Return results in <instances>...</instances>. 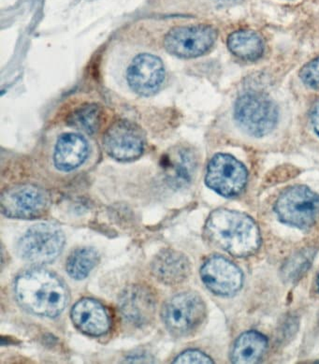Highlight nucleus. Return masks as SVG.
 <instances>
[{
	"label": "nucleus",
	"mask_w": 319,
	"mask_h": 364,
	"mask_svg": "<svg viewBox=\"0 0 319 364\" xmlns=\"http://www.w3.org/2000/svg\"><path fill=\"white\" fill-rule=\"evenodd\" d=\"M206 239L229 255L245 257L254 255L261 244L258 224L249 215L233 210L218 209L207 219Z\"/></svg>",
	"instance_id": "nucleus-1"
},
{
	"label": "nucleus",
	"mask_w": 319,
	"mask_h": 364,
	"mask_svg": "<svg viewBox=\"0 0 319 364\" xmlns=\"http://www.w3.org/2000/svg\"><path fill=\"white\" fill-rule=\"evenodd\" d=\"M14 292L21 306L46 318H57L69 301L63 282L43 268L31 269L21 274L16 281Z\"/></svg>",
	"instance_id": "nucleus-2"
},
{
	"label": "nucleus",
	"mask_w": 319,
	"mask_h": 364,
	"mask_svg": "<svg viewBox=\"0 0 319 364\" xmlns=\"http://www.w3.org/2000/svg\"><path fill=\"white\" fill-rule=\"evenodd\" d=\"M65 245V235L57 225L38 223L29 228L21 237L17 252L23 260L44 265L55 262Z\"/></svg>",
	"instance_id": "nucleus-3"
},
{
	"label": "nucleus",
	"mask_w": 319,
	"mask_h": 364,
	"mask_svg": "<svg viewBox=\"0 0 319 364\" xmlns=\"http://www.w3.org/2000/svg\"><path fill=\"white\" fill-rule=\"evenodd\" d=\"M274 212L282 223L308 230L319 219V195L307 186H291L280 195Z\"/></svg>",
	"instance_id": "nucleus-4"
},
{
	"label": "nucleus",
	"mask_w": 319,
	"mask_h": 364,
	"mask_svg": "<svg viewBox=\"0 0 319 364\" xmlns=\"http://www.w3.org/2000/svg\"><path fill=\"white\" fill-rule=\"evenodd\" d=\"M234 117L238 125L248 134L263 137L276 128L279 109L265 94L248 92L236 100Z\"/></svg>",
	"instance_id": "nucleus-5"
},
{
	"label": "nucleus",
	"mask_w": 319,
	"mask_h": 364,
	"mask_svg": "<svg viewBox=\"0 0 319 364\" xmlns=\"http://www.w3.org/2000/svg\"><path fill=\"white\" fill-rule=\"evenodd\" d=\"M165 326L174 336H187L205 321L206 306L202 297L193 292L174 296L164 304L161 312Z\"/></svg>",
	"instance_id": "nucleus-6"
},
{
	"label": "nucleus",
	"mask_w": 319,
	"mask_h": 364,
	"mask_svg": "<svg viewBox=\"0 0 319 364\" xmlns=\"http://www.w3.org/2000/svg\"><path fill=\"white\" fill-rule=\"evenodd\" d=\"M49 194L33 185H19L6 189L0 199L2 214L10 218L35 219L50 208Z\"/></svg>",
	"instance_id": "nucleus-7"
},
{
	"label": "nucleus",
	"mask_w": 319,
	"mask_h": 364,
	"mask_svg": "<svg viewBox=\"0 0 319 364\" xmlns=\"http://www.w3.org/2000/svg\"><path fill=\"white\" fill-rule=\"evenodd\" d=\"M247 179L244 165L227 154H217L207 167V186L223 197L238 196L247 186Z\"/></svg>",
	"instance_id": "nucleus-8"
},
{
	"label": "nucleus",
	"mask_w": 319,
	"mask_h": 364,
	"mask_svg": "<svg viewBox=\"0 0 319 364\" xmlns=\"http://www.w3.org/2000/svg\"><path fill=\"white\" fill-rule=\"evenodd\" d=\"M217 38V32L209 26H178L166 35L164 46L171 55L193 58L208 52Z\"/></svg>",
	"instance_id": "nucleus-9"
},
{
	"label": "nucleus",
	"mask_w": 319,
	"mask_h": 364,
	"mask_svg": "<svg viewBox=\"0 0 319 364\" xmlns=\"http://www.w3.org/2000/svg\"><path fill=\"white\" fill-rule=\"evenodd\" d=\"M103 146L111 158L119 161H132L143 155L146 136L136 124L117 121L106 132Z\"/></svg>",
	"instance_id": "nucleus-10"
},
{
	"label": "nucleus",
	"mask_w": 319,
	"mask_h": 364,
	"mask_svg": "<svg viewBox=\"0 0 319 364\" xmlns=\"http://www.w3.org/2000/svg\"><path fill=\"white\" fill-rule=\"evenodd\" d=\"M200 277L206 288L215 295L230 297L240 291L244 274L237 265L226 257H209L200 269Z\"/></svg>",
	"instance_id": "nucleus-11"
},
{
	"label": "nucleus",
	"mask_w": 319,
	"mask_h": 364,
	"mask_svg": "<svg viewBox=\"0 0 319 364\" xmlns=\"http://www.w3.org/2000/svg\"><path fill=\"white\" fill-rule=\"evenodd\" d=\"M165 80L163 62L158 56L141 54L133 59L126 72L129 87L141 96L149 97L161 90Z\"/></svg>",
	"instance_id": "nucleus-12"
},
{
	"label": "nucleus",
	"mask_w": 319,
	"mask_h": 364,
	"mask_svg": "<svg viewBox=\"0 0 319 364\" xmlns=\"http://www.w3.org/2000/svg\"><path fill=\"white\" fill-rule=\"evenodd\" d=\"M119 309L129 323L137 327L146 326L155 316L156 296L146 286L132 285L121 295Z\"/></svg>",
	"instance_id": "nucleus-13"
},
{
	"label": "nucleus",
	"mask_w": 319,
	"mask_h": 364,
	"mask_svg": "<svg viewBox=\"0 0 319 364\" xmlns=\"http://www.w3.org/2000/svg\"><path fill=\"white\" fill-rule=\"evenodd\" d=\"M151 270L159 282L177 286L188 279L191 273V264L185 254L166 248L153 259Z\"/></svg>",
	"instance_id": "nucleus-14"
},
{
	"label": "nucleus",
	"mask_w": 319,
	"mask_h": 364,
	"mask_svg": "<svg viewBox=\"0 0 319 364\" xmlns=\"http://www.w3.org/2000/svg\"><path fill=\"white\" fill-rule=\"evenodd\" d=\"M70 316L75 327L90 336H102L110 328L107 311L93 299H82L77 301Z\"/></svg>",
	"instance_id": "nucleus-15"
},
{
	"label": "nucleus",
	"mask_w": 319,
	"mask_h": 364,
	"mask_svg": "<svg viewBox=\"0 0 319 364\" xmlns=\"http://www.w3.org/2000/svg\"><path fill=\"white\" fill-rule=\"evenodd\" d=\"M90 154L87 141L75 133H66L58 139L55 148V167L62 171H70L79 168L87 161Z\"/></svg>",
	"instance_id": "nucleus-16"
},
{
	"label": "nucleus",
	"mask_w": 319,
	"mask_h": 364,
	"mask_svg": "<svg viewBox=\"0 0 319 364\" xmlns=\"http://www.w3.org/2000/svg\"><path fill=\"white\" fill-rule=\"evenodd\" d=\"M196 167V156L188 148H174L164 159L165 176L173 188L188 186L193 179Z\"/></svg>",
	"instance_id": "nucleus-17"
},
{
	"label": "nucleus",
	"mask_w": 319,
	"mask_h": 364,
	"mask_svg": "<svg viewBox=\"0 0 319 364\" xmlns=\"http://www.w3.org/2000/svg\"><path fill=\"white\" fill-rule=\"evenodd\" d=\"M268 348L267 338L256 331L241 334L233 345L230 359L233 363L252 364L259 363Z\"/></svg>",
	"instance_id": "nucleus-18"
},
{
	"label": "nucleus",
	"mask_w": 319,
	"mask_h": 364,
	"mask_svg": "<svg viewBox=\"0 0 319 364\" xmlns=\"http://www.w3.org/2000/svg\"><path fill=\"white\" fill-rule=\"evenodd\" d=\"M227 47L233 55L247 61L258 60L264 53L261 37L250 31L233 32L227 38Z\"/></svg>",
	"instance_id": "nucleus-19"
},
{
	"label": "nucleus",
	"mask_w": 319,
	"mask_h": 364,
	"mask_svg": "<svg viewBox=\"0 0 319 364\" xmlns=\"http://www.w3.org/2000/svg\"><path fill=\"white\" fill-rule=\"evenodd\" d=\"M99 262V253L92 247H79L67 259L66 271L72 279L82 280L88 277Z\"/></svg>",
	"instance_id": "nucleus-20"
},
{
	"label": "nucleus",
	"mask_w": 319,
	"mask_h": 364,
	"mask_svg": "<svg viewBox=\"0 0 319 364\" xmlns=\"http://www.w3.org/2000/svg\"><path fill=\"white\" fill-rule=\"evenodd\" d=\"M102 112L97 105L82 106L70 117V124L82 132L92 134L99 130L102 124Z\"/></svg>",
	"instance_id": "nucleus-21"
},
{
	"label": "nucleus",
	"mask_w": 319,
	"mask_h": 364,
	"mask_svg": "<svg viewBox=\"0 0 319 364\" xmlns=\"http://www.w3.org/2000/svg\"><path fill=\"white\" fill-rule=\"evenodd\" d=\"M314 254L306 250L291 257L283 268V277L288 282H296L308 271L312 264Z\"/></svg>",
	"instance_id": "nucleus-22"
},
{
	"label": "nucleus",
	"mask_w": 319,
	"mask_h": 364,
	"mask_svg": "<svg viewBox=\"0 0 319 364\" xmlns=\"http://www.w3.org/2000/svg\"><path fill=\"white\" fill-rule=\"evenodd\" d=\"M300 77L306 87L319 90V58L306 64L301 70Z\"/></svg>",
	"instance_id": "nucleus-23"
},
{
	"label": "nucleus",
	"mask_w": 319,
	"mask_h": 364,
	"mask_svg": "<svg viewBox=\"0 0 319 364\" xmlns=\"http://www.w3.org/2000/svg\"><path fill=\"white\" fill-rule=\"evenodd\" d=\"M173 363H214L212 360L205 353L199 350H187L178 355L173 360Z\"/></svg>",
	"instance_id": "nucleus-24"
},
{
	"label": "nucleus",
	"mask_w": 319,
	"mask_h": 364,
	"mask_svg": "<svg viewBox=\"0 0 319 364\" xmlns=\"http://www.w3.org/2000/svg\"><path fill=\"white\" fill-rule=\"evenodd\" d=\"M311 121L313 129H314L315 133L319 136V100L315 107L313 108L311 114Z\"/></svg>",
	"instance_id": "nucleus-25"
},
{
	"label": "nucleus",
	"mask_w": 319,
	"mask_h": 364,
	"mask_svg": "<svg viewBox=\"0 0 319 364\" xmlns=\"http://www.w3.org/2000/svg\"><path fill=\"white\" fill-rule=\"evenodd\" d=\"M318 291H319V274H318Z\"/></svg>",
	"instance_id": "nucleus-26"
}]
</instances>
